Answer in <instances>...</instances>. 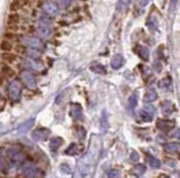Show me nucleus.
<instances>
[{
  "mask_svg": "<svg viewBox=\"0 0 180 178\" xmlns=\"http://www.w3.org/2000/svg\"><path fill=\"white\" fill-rule=\"evenodd\" d=\"M146 159H148L149 163H150L152 167H154V168H158V167H160V161L158 160L157 158L152 157V156H150V155H146Z\"/></svg>",
  "mask_w": 180,
  "mask_h": 178,
  "instance_id": "0eeeda50",
  "label": "nucleus"
},
{
  "mask_svg": "<svg viewBox=\"0 0 180 178\" xmlns=\"http://www.w3.org/2000/svg\"><path fill=\"white\" fill-rule=\"evenodd\" d=\"M132 172H133L135 176H141L143 175L145 172V167L143 166V165H136V166L133 167V169H132Z\"/></svg>",
  "mask_w": 180,
  "mask_h": 178,
  "instance_id": "423d86ee",
  "label": "nucleus"
},
{
  "mask_svg": "<svg viewBox=\"0 0 180 178\" xmlns=\"http://www.w3.org/2000/svg\"><path fill=\"white\" fill-rule=\"evenodd\" d=\"M0 48L2 50H12V44L9 41V39H3L2 43L0 44Z\"/></svg>",
  "mask_w": 180,
  "mask_h": 178,
  "instance_id": "6e6552de",
  "label": "nucleus"
},
{
  "mask_svg": "<svg viewBox=\"0 0 180 178\" xmlns=\"http://www.w3.org/2000/svg\"><path fill=\"white\" fill-rule=\"evenodd\" d=\"M61 143H62V141H61V139H59V138H58V139H53V140L51 141V143H50V146H51V148H58V147L60 146V145H61Z\"/></svg>",
  "mask_w": 180,
  "mask_h": 178,
  "instance_id": "dca6fc26",
  "label": "nucleus"
},
{
  "mask_svg": "<svg viewBox=\"0 0 180 178\" xmlns=\"http://www.w3.org/2000/svg\"><path fill=\"white\" fill-rule=\"evenodd\" d=\"M163 178H169V177H167V176H163Z\"/></svg>",
  "mask_w": 180,
  "mask_h": 178,
  "instance_id": "412c9836",
  "label": "nucleus"
},
{
  "mask_svg": "<svg viewBox=\"0 0 180 178\" xmlns=\"http://www.w3.org/2000/svg\"><path fill=\"white\" fill-rule=\"evenodd\" d=\"M19 8H21V1H17V0H14V1L10 3V6H9V9H10L12 11H17Z\"/></svg>",
  "mask_w": 180,
  "mask_h": 178,
  "instance_id": "f8f14e48",
  "label": "nucleus"
},
{
  "mask_svg": "<svg viewBox=\"0 0 180 178\" xmlns=\"http://www.w3.org/2000/svg\"><path fill=\"white\" fill-rule=\"evenodd\" d=\"M158 128L163 130V131H168V130L173 128V123H172L171 121H159Z\"/></svg>",
  "mask_w": 180,
  "mask_h": 178,
  "instance_id": "20e7f679",
  "label": "nucleus"
},
{
  "mask_svg": "<svg viewBox=\"0 0 180 178\" xmlns=\"http://www.w3.org/2000/svg\"><path fill=\"white\" fill-rule=\"evenodd\" d=\"M131 160L132 161L139 160V155H137V152L136 151H132V154H131Z\"/></svg>",
  "mask_w": 180,
  "mask_h": 178,
  "instance_id": "a211bd4d",
  "label": "nucleus"
},
{
  "mask_svg": "<svg viewBox=\"0 0 180 178\" xmlns=\"http://www.w3.org/2000/svg\"><path fill=\"white\" fill-rule=\"evenodd\" d=\"M21 82L15 80L12 81L9 85V95L12 98V100H16L18 99L19 94H21Z\"/></svg>",
  "mask_w": 180,
  "mask_h": 178,
  "instance_id": "f257e3e1",
  "label": "nucleus"
},
{
  "mask_svg": "<svg viewBox=\"0 0 180 178\" xmlns=\"http://www.w3.org/2000/svg\"><path fill=\"white\" fill-rule=\"evenodd\" d=\"M21 79H23L24 83L26 84L27 88L30 89H34L36 86V82H35V79H34V76L30 72H27V71H24L23 73H21Z\"/></svg>",
  "mask_w": 180,
  "mask_h": 178,
  "instance_id": "7ed1b4c3",
  "label": "nucleus"
},
{
  "mask_svg": "<svg viewBox=\"0 0 180 178\" xmlns=\"http://www.w3.org/2000/svg\"><path fill=\"white\" fill-rule=\"evenodd\" d=\"M140 115H141L142 119L144 120V121H151V120H152V115H151V114H149L148 112H146V113H144V112H141V113H140Z\"/></svg>",
  "mask_w": 180,
  "mask_h": 178,
  "instance_id": "f3484780",
  "label": "nucleus"
},
{
  "mask_svg": "<svg viewBox=\"0 0 180 178\" xmlns=\"http://www.w3.org/2000/svg\"><path fill=\"white\" fill-rule=\"evenodd\" d=\"M43 8H44L45 11H46L47 14H50V15H55L56 11H58V9H56V6L54 5V3H52V2L45 3L44 6H43Z\"/></svg>",
  "mask_w": 180,
  "mask_h": 178,
  "instance_id": "39448f33",
  "label": "nucleus"
},
{
  "mask_svg": "<svg viewBox=\"0 0 180 178\" xmlns=\"http://www.w3.org/2000/svg\"><path fill=\"white\" fill-rule=\"evenodd\" d=\"M103 118H104V119H103V123H101V124H103L105 128H108V123H107V115H106V114H104Z\"/></svg>",
  "mask_w": 180,
  "mask_h": 178,
  "instance_id": "aec40b11",
  "label": "nucleus"
},
{
  "mask_svg": "<svg viewBox=\"0 0 180 178\" xmlns=\"http://www.w3.org/2000/svg\"><path fill=\"white\" fill-rule=\"evenodd\" d=\"M2 59L5 62H7V63H9V64H12V62H15L16 56L12 55V54H3V55H2Z\"/></svg>",
  "mask_w": 180,
  "mask_h": 178,
  "instance_id": "9b49d317",
  "label": "nucleus"
},
{
  "mask_svg": "<svg viewBox=\"0 0 180 178\" xmlns=\"http://www.w3.org/2000/svg\"><path fill=\"white\" fill-rule=\"evenodd\" d=\"M47 133H48V131L47 132H41V131H36L35 133L33 134V137L36 138V139H39V140H43L45 137L47 136Z\"/></svg>",
  "mask_w": 180,
  "mask_h": 178,
  "instance_id": "4468645a",
  "label": "nucleus"
},
{
  "mask_svg": "<svg viewBox=\"0 0 180 178\" xmlns=\"http://www.w3.org/2000/svg\"><path fill=\"white\" fill-rule=\"evenodd\" d=\"M179 149H180L179 143H168V145H165V150H167V151L173 152L179 150Z\"/></svg>",
  "mask_w": 180,
  "mask_h": 178,
  "instance_id": "1a4fd4ad",
  "label": "nucleus"
},
{
  "mask_svg": "<svg viewBox=\"0 0 180 178\" xmlns=\"http://www.w3.org/2000/svg\"><path fill=\"white\" fill-rule=\"evenodd\" d=\"M8 21L10 24H17L18 21H19V16H18V14H16V12H12V14H9Z\"/></svg>",
  "mask_w": 180,
  "mask_h": 178,
  "instance_id": "9d476101",
  "label": "nucleus"
},
{
  "mask_svg": "<svg viewBox=\"0 0 180 178\" xmlns=\"http://www.w3.org/2000/svg\"><path fill=\"white\" fill-rule=\"evenodd\" d=\"M21 41H23V44L25 45V46L30 47V48H34V50H36V48H41L42 47V41H39V38L25 37L21 39Z\"/></svg>",
  "mask_w": 180,
  "mask_h": 178,
  "instance_id": "f03ea898",
  "label": "nucleus"
},
{
  "mask_svg": "<svg viewBox=\"0 0 180 178\" xmlns=\"http://www.w3.org/2000/svg\"><path fill=\"white\" fill-rule=\"evenodd\" d=\"M157 99V93L154 92V91H149L148 93H146V95H145V100L146 101H153V100Z\"/></svg>",
  "mask_w": 180,
  "mask_h": 178,
  "instance_id": "ddd939ff",
  "label": "nucleus"
},
{
  "mask_svg": "<svg viewBox=\"0 0 180 178\" xmlns=\"http://www.w3.org/2000/svg\"><path fill=\"white\" fill-rule=\"evenodd\" d=\"M130 104H131V106H132V108H133V106H135V104H136V94H134L133 97H131Z\"/></svg>",
  "mask_w": 180,
  "mask_h": 178,
  "instance_id": "6ab92c4d",
  "label": "nucleus"
},
{
  "mask_svg": "<svg viewBox=\"0 0 180 178\" xmlns=\"http://www.w3.org/2000/svg\"><path fill=\"white\" fill-rule=\"evenodd\" d=\"M108 178H121V172L116 169H113L108 174Z\"/></svg>",
  "mask_w": 180,
  "mask_h": 178,
  "instance_id": "2eb2a0df",
  "label": "nucleus"
}]
</instances>
